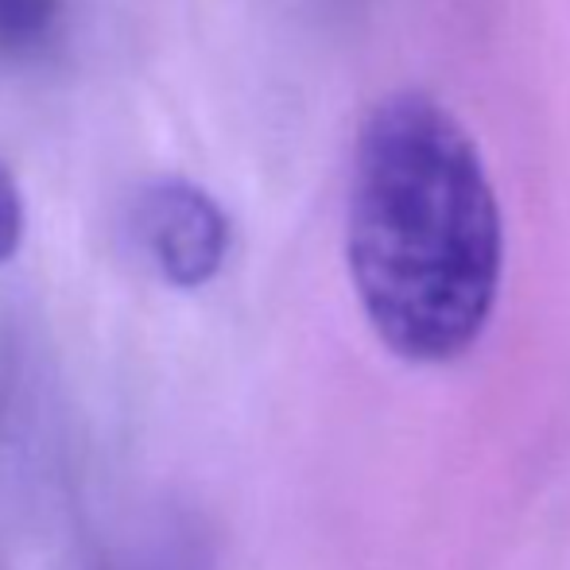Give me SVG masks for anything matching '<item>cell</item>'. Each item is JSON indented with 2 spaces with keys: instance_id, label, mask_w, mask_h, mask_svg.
<instances>
[{
  "instance_id": "obj_1",
  "label": "cell",
  "mask_w": 570,
  "mask_h": 570,
  "mask_svg": "<svg viewBox=\"0 0 570 570\" xmlns=\"http://www.w3.org/2000/svg\"><path fill=\"white\" fill-rule=\"evenodd\" d=\"M345 264L373 334L412 365L462 357L493 318L501 206L473 136L428 94L400 90L361 120Z\"/></svg>"
},
{
  "instance_id": "obj_5",
  "label": "cell",
  "mask_w": 570,
  "mask_h": 570,
  "mask_svg": "<svg viewBox=\"0 0 570 570\" xmlns=\"http://www.w3.org/2000/svg\"><path fill=\"white\" fill-rule=\"evenodd\" d=\"M23 233H28V210H23L20 183H16L12 167L0 159V264L20 253Z\"/></svg>"
},
{
  "instance_id": "obj_2",
  "label": "cell",
  "mask_w": 570,
  "mask_h": 570,
  "mask_svg": "<svg viewBox=\"0 0 570 570\" xmlns=\"http://www.w3.org/2000/svg\"><path fill=\"white\" fill-rule=\"evenodd\" d=\"M132 237L159 279L183 292L210 284L229 256V214L190 179H151L132 198Z\"/></svg>"
},
{
  "instance_id": "obj_3",
  "label": "cell",
  "mask_w": 570,
  "mask_h": 570,
  "mask_svg": "<svg viewBox=\"0 0 570 570\" xmlns=\"http://www.w3.org/2000/svg\"><path fill=\"white\" fill-rule=\"evenodd\" d=\"M125 570H214L206 532L190 517H164L132 548Z\"/></svg>"
},
{
  "instance_id": "obj_4",
  "label": "cell",
  "mask_w": 570,
  "mask_h": 570,
  "mask_svg": "<svg viewBox=\"0 0 570 570\" xmlns=\"http://www.w3.org/2000/svg\"><path fill=\"white\" fill-rule=\"evenodd\" d=\"M59 0H0V55L20 59L51 39Z\"/></svg>"
}]
</instances>
